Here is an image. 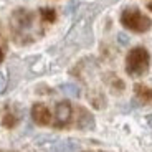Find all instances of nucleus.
<instances>
[{
    "label": "nucleus",
    "mask_w": 152,
    "mask_h": 152,
    "mask_svg": "<svg viewBox=\"0 0 152 152\" xmlns=\"http://www.w3.org/2000/svg\"><path fill=\"white\" fill-rule=\"evenodd\" d=\"M38 147L50 152H76L80 151V144L71 139H58L53 136H40L35 141Z\"/></svg>",
    "instance_id": "1"
},
{
    "label": "nucleus",
    "mask_w": 152,
    "mask_h": 152,
    "mask_svg": "<svg viewBox=\"0 0 152 152\" xmlns=\"http://www.w3.org/2000/svg\"><path fill=\"white\" fill-rule=\"evenodd\" d=\"M121 22L124 27H127L129 30H134V31H145L151 27V20L136 8H127V10L122 12Z\"/></svg>",
    "instance_id": "2"
},
{
    "label": "nucleus",
    "mask_w": 152,
    "mask_h": 152,
    "mask_svg": "<svg viewBox=\"0 0 152 152\" xmlns=\"http://www.w3.org/2000/svg\"><path fill=\"white\" fill-rule=\"evenodd\" d=\"M129 75H142L149 66V53L144 48H134L126 61Z\"/></svg>",
    "instance_id": "3"
},
{
    "label": "nucleus",
    "mask_w": 152,
    "mask_h": 152,
    "mask_svg": "<svg viewBox=\"0 0 152 152\" xmlns=\"http://www.w3.org/2000/svg\"><path fill=\"white\" fill-rule=\"evenodd\" d=\"M55 118L60 124H66V122L71 119V106L68 103H60L56 104V109H55Z\"/></svg>",
    "instance_id": "4"
},
{
    "label": "nucleus",
    "mask_w": 152,
    "mask_h": 152,
    "mask_svg": "<svg viewBox=\"0 0 152 152\" xmlns=\"http://www.w3.org/2000/svg\"><path fill=\"white\" fill-rule=\"evenodd\" d=\"M31 116H33L35 122H38V124H48L50 122V113L43 104H37L31 111Z\"/></svg>",
    "instance_id": "5"
},
{
    "label": "nucleus",
    "mask_w": 152,
    "mask_h": 152,
    "mask_svg": "<svg viewBox=\"0 0 152 152\" xmlns=\"http://www.w3.org/2000/svg\"><path fill=\"white\" fill-rule=\"evenodd\" d=\"M60 91L63 93V94L69 96V98H78L80 96V88H78V84H73V83H63L60 86Z\"/></svg>",
    "instance_id": "6"
},
{
    "label": "nucleus",
    "mask_w": 152,
    "mask_h": 152,
    "mask_svg": "<svg viewBox=\"0 0 152 152\" xmlns=\"http://www.w3.org/2000/svg\"><path fill=\"white\" fill-rule=\"evenodd\" d=\"M93 124H94V119L88 113H83V118L80 121V127H93Z\"/></svg>",
    "instance_id": "7"
},
{
    "label": "nucleus",
    "mask_w": 152,
    "mask_h": 152,
    "mask_svg": "<svg viewBox=\"0 0 152 152\" xmlns=\"http://www.w3.org/2000/svg\"><path fill=\"white\" fill-rule=\"evenodd\" d=\"M5 89H7V76L4 71H0V94L5 93Z\"/></svg>",
    "instance_id": "8"
},
{
    "label": "nucleus",
    "mask_w": 152,
    "mask_h": 152,
    "mask_svg": "<svg viewBox=\"0 0 152 152\" xmlns=\"http://www.w3.org/2000/svg\"><path fill=\"white\" fill-rule=\"evenodd\" d=\"M118 40H119V43H121V45H127V43H129V37H127V35H124V33H119L118 35Z\"/></svg>",
    "instance_id": "9"
},
{
    "label": "nucleus",
    "mask_w": 152,
    "mask_h": 152,
    "mask_svg": "<svg viewBox=\"0 0 152 152\" xmlns=\"http://www.w3.org/2000/svg\"><path fill=\"white\" fill-rule=\"evenodd\" d=\"M0 60H2V51H0Z\"/></svg>",
    "instance_id": "10"
}]
</instances>
